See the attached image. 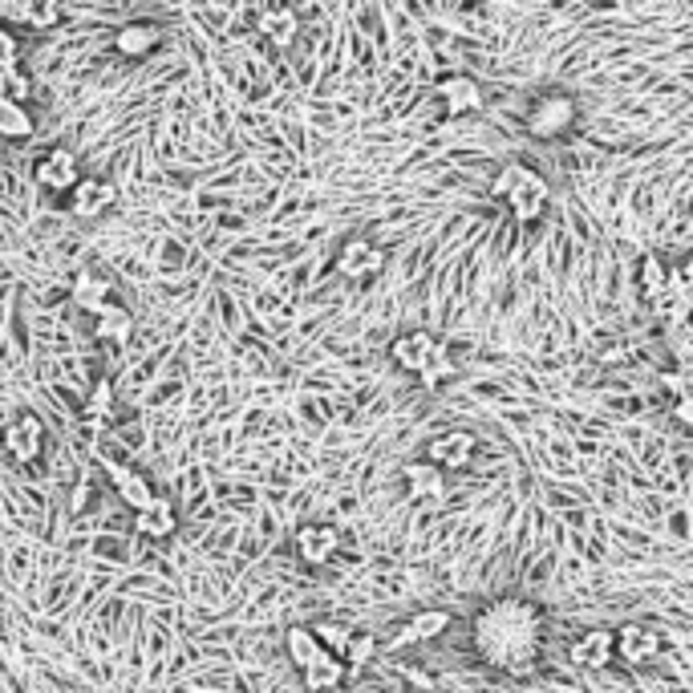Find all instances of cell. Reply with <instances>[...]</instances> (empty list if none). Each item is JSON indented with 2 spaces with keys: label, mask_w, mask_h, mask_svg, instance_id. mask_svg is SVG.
<instances>
[{
  "label": "cell",
  "mask_w": 693,
  "mask_h": 693,
  "mask_svg": "<svg viewBox=\"0 0 693 693\" xmlns=\"http://www.w3.org/2000/svg\"><path fill=\"white\" fill-rule=\"evenodd\" d=\"M540 612L519 597H499L475 616V649L487 665L507 673H523L540 653Z\"/></svg>",
  "instance_id": "obj_1"
},
{
  "label": "cell",
  "mask_w": 693,
  "mask_h": 693,
  "mask_svg": "<svg viewBox=\"0 0 693 693\" xmlns=\"http://www.w3.org/2000/svg\"><path fill=\"white\" fill-rule=\"evenodd\" d=\"M503 200L519 224H536V220L543 215V207H548V200H552V187H548V179L543 175H536V171H528V166H519L516 183L507 187Z\"/></svg>",
  "instance_id": "obj_2"
},
{
  "label": "cell",
  "mask_w": 693,
  "mask_h": 693,
  "mask_svg": "<svg viewBox=\"0 0 693 693\" xmlns=\"http://www.w3.org/2000/svg\"><path fill=\"white\" fill-rule=\"evenodd\" d=\"M572 122H577V102L568 94H543L528 110V130L536 139H560Z\"/></svg>",
  "instance_id": "obj_3"
},
{
  "label": "cell",
  "mask_w": 693,
  "mask_h": 693,
  "mask_svg": "<svg viewBox=\"0 0 693 693\" xmlns=\"http://www.w3.org/2000/svg\"><path fill=\"white\" fill-rule=\"evenodd\" d=\"M337 272L345 281H374L386 272V252L374 240H345L337 252Z\"/></svg>",
  "instance_id": "obj_4"
},
{
  "label": "cell",
  "mask_w": 693,
  "mask_h": 693,
  "mask_svg": "<svg viewBox=\"0 0 693 693\" xmlns=\"http://www.w3.org/2000/svg\"><path fill=\"white\" fill-rule=\"evenodd\" d=\"M33 179L41 183L45 191H58V195H70V187L82 179V163H78V154L65 151V146H53L37 159L33 166Z\"/></svg>",
  "instance_id": "obj_5"
},
{
  "label": "cell",
  "mask_w": 693,
  "mask_h": 693,
  "mask_svg": "<svg viewBox=\"0 0 693 693\" xmlns=\"http://www.w3.org/2000/svg\"><path fill=\"white\" fill-rule=\"evenodd\" d=\"M118 203V187L110 179H78L70 187V215L73 220H98Z\"/></svg>",
  "instance_id": "obj_6"
},
{
  "label": "cell",
  "mask_w": 693,
  "mask_h": 693,
  "mask_svg": "<svg viewBox=\"0 0 693 693\" xmlns=\"http://www.w3.org/2000/svg\"><path fill=\"white\" fill-rule=\"evenodd\" d=\"M389 353H394V361H398L406 374H422L426 365H430L438 353H442V345H438L435 333L414 329V333H401L398 342L389 345Z\"/></svg>",
  "instance_id": "obj_7"
},
{
  "label": "cell",
  "mask_w": 693,
  "mask_h": 693,
  "mask_svg": "<svg viewBox=\"0 0 693 693\" xmlns=\"http://www.w3.org/2000/svg\"><path fill=\"white\" fill-rule=\"evenodd\" d=\"M475 450H479V442H475V435H470V430H447V435L430 438L426 459L438 462L442 470H462V467H470Z\"/></svg>",
  "instance_id": "obj_8"
},
{
  "label": "cell",
  "mask_w": 693,
  "mask_h": 693,
  "mask_svg": "<svg viewBox=\"0 0 693 693\" xmlns=\"http://www.w3.org/2000/svg\"><path fill=\"white\" fill-rule=\"evenodd\" d=\"M661 649H665V636L658 629H649V624H624L621 633H616V653L629 665H649Z\"/></svg>",
  "instance_id": "obj_9"
},
{
  "label": "cell",
  "mask_w": 693,
  "mask_h": 693,
  "mask_svg": "<svg viewBox=\"0 0 693 693\" xmlns=\"http://www.w3.org/2000/svg\"><path fill=\"white\" fill-rule=\"evenodd\" d=\"M159 45H163V29L151 21H130L114 33L118 58H126V61H146Z\"/></svg>",
  "instance_id": "obj_10"
},
{
  "label": "cell",
  "mask_w": 693,
  "mask_h": 693,
  "mask_svg": "<svg viewBox=\"0 0 693 693\" xmlns=\"http://www.w3.org/2000/svg\"><path fill=\"white\" fill-rule=\"evenodd\" d=\"M4 450H9L17 462L41 459V450H45V430H41V422H37L33 414H24V418L4 426Z\"/></svg>",
  "instance_id": "obj_11"
},
{
  "label": "cell",
  "mask_w": 693,
  "mask_h": 693,
  "mask_svg": "<svg viewBox=\"0 0 693 693\" xmlns=\"http://www.w3.org/2000/svg\"><path fill=\"white\" fill-rule=\"evenodd\" d=\"M401 475H406V491H410L414 503H438L447 495V470L438 462H406Z\"/></svg>",
  "instance_id": "obj_12"
},
{
  "label": "cell",
  "mask_w": 693,
  "mask_h": 693,
  "mask_svg": "<svg viewBox=\"0 0 693 693\" xmlns=\"http://www.w3.org/2000/svg\"><path fill=\"white\" fill-rule=\"evenodd\" d=\"M342 548V536L325 523H305V528H296V556L305 560V564H329L333 556Z\"/></svg>",
  "instance_id": "obj_13"
},
{
  "label": "cell",
  "mask_w": 693,
  "mask_h": 693,
  "mask_svg": "<svg viewBox=\"0 0 693 693\" xmlns=\"http://www.w3.org/2000/svg\"><path fill=\"white\" fill-rule=\"evenodd\" d=\"M612 653H616V633H609V629H588L572 641V661L580 670H604Z\"/></svg>",
  "instance_id": "obj_14"
},
{
  "label": "cell",
  "mask_w": 693,
  "mask_h": 693,
  "mask_svg": "<svg viewBox=\"0 0 693 693\" xmlns=\"http://www.w3.org/2000/svg\"><path fill=\"white\" fill-rule=\"evenodd\" d=\"M447 629H450V612L447 609H422V612H414L410 624H406V629H401L389 645L406 649V645H422V641H438Z\"/></svg>",
  "instance_id": "obj_15"
},
{
  "label": "cell",
  "mask_w": 693,
  "mask_h": 693,
  "mask_svg": "<svg viewBox=\"0 0 693 693\" xmlns=\"http://www.w3.org/2000/svg\"><path fill=\"white\" fill-rule=\"evenodd\" d=\"M345 673H349V665H345V658H342V653H333V649H320V653L308 661V665H300L305 690H313V693L337 690V685L345 682Z\"/></svg>",
  "instance_id": "obj_16"
},
{
  "label": "cell",
  "mask_w": 693,
  "mask_h": 693,
  "mask_svg": "<svg viewBox=\"0 0 693 693\" xmlns=\"http://www.w3.org/2000/svg\"><path fill=\"white\" fill-rule=\"evenodd\" d=\"M134 531H142L146 540H166V536H175L179 531V511L166 503V499L154 495L151 503L134 511Z\"/></svg>",
  "instance_id": "obj_17"
},
{
  "label": "cell",
  "mask_w": 693,
  "mask_h": 693,
  "mask_svg": "<svg viewBox=\"0 0 693 693\" xmlns=\"http://www.w3.org/2000/svg\"><path fill=\"white\" fill-rule=\"evenodd\" d=\"M110 482H114L118 499H122L130 511H139V507H146L154 499L151 479H146L142 470H134V467H110Z\"/></svg>",
  "instance_id": "obj_18"
},
{
  "label": "cell",
  "mask_w": 693,
  "mask_h": 693,
  "mask_svg": "<svg viewBox=\"0 0 693 693\" xmlns=\"http://www.w3.org/2000/svg\"><path fill=\"white\" fill-rule=\"evenodd\" d=\"M438 98L447 102L450 114H475L482 106V90L475 78H447L438 85Z\"/></svg>",
  "instance_id": "obj_19"
},
{
  "label": "cell",
  "mask_w": 693,
  "mask_h": 693,
  "mask_svg": "<svg viewBox=\"0 0 693 693\" xmlns=\"http://www.w3.org/2000/svg\"><path fill=\"white\" fill-rule=\"evenodd\" d=\"M94 317V333L102 337V342H126L130 329H134V317H130V308L122 305H110V300H102V305L90 313Z\"/></svg>",
  "instance_id": "obj_20"
},
{
  "label": "cell",
  "mask_w": 693,
  "mask_h": 693,
  "mask_svg": "<svg viewBox=\"0 0 693 693\" xmlns=\"http://www.w3.org/2000/svg\"><path fill=\"white\" fill-rule=\"evenodd\" d=\"M110 293H114V284H110V276H102V272H78L73 276V305L85 308V313H94L102 300H110Z\"/></svg>",
  "instance_id": "obj_21"
},
{
  "label": "cell",
  "mask_w": 693,
  "mask_h": 693,
  "mask_svg": "<svg viewBox=\"0 0 693 693\" xmlns=\"http://www.w3.org/2000/svg\"><path fill=\"white\" fill-rule=\"evenodd\" d=\"M259 33L268 37L272 45H293L296 33H300V21H296V12L293 9H272L259 17Z\"/></svg>",
  "instance_id": "obj_22"
},
{
  "label": "cell",
  "mask_w": 693,
  "mask_h": 693,
  "mask_svg": "<svg viewBox=\"0 0 693 693\" xmlns=\"http://www.w3.org/2000/svg\"><path fill=\"white\" fill-rule=\"evenodd\" d=\"M33 134V114L24 110V102L0 94V139H29Z\"/></svg>",
  "instance_id": "obj_23"
},
{
  "label": "cell",
  "mask_w": 693,
  "mask_h": 693,
  "mask_svg": "<svg viewBox=\"0 0 693 693\" xmlns=\"http://www.w3.org/2000/svg\"><path fill=\"white\" fill-rule=\"evenodd\" d=\"M284 645H288V658H293L296 670H300V665H308V661H313L320 649H325V645H320L317 629H288Z\"/></svg>",
  "instance_id": "obj_24"
},
{
  "label": "cell",
  "mask_w": 693,
  "mask_h": 693,
  "mask_svg": "<svg viewBox=\"0 0 693 693\" xmlns=\"http://www.w3.org/2000/svg\"><path fill=\"white\" fill-rule=\"evenodd\" d=\"M82 414H85V418H90V422H106L110 414H114V386H110L106 377H98L94 389L85 394Z\"/></svg>",
  "instance_id": "obj_25"
},
{
  "label": "cell",
  "mask_w": 693,
  "mask_h": 693,
  "mask_svg": "<svg viewBox=\"0 0 693 693\" xmlns=\"http://www.w3.org/2000/svg\"><path fill=\"white\" fill-rule=\"evenodd\" d=\"M665 276H670V268H661V259H653V256L641 259L636 281H641V296H645L649 305H658L661 296H665Z\"/></svg>",
  "instance_id": "obj_26"
},
{
  "label": "cell",
  "mask_w": 693,
  "mask_h": 693,
  "mask_svg": "<svg viewBox=\"0 0 693 693\" xmlns=\"http://www.w3.org/2000/svg\"><path fill=\"white\" fill-rule=\"evenodd\" d=\"M0 94L17 98V102H24V98L33 94V82L24 78L21 61H4V65H0Z\"/></svg>",
  "instance_id": "obj_27"
},
{
  "label": "cell",
  "mask_w": 693,
  "mask_h": 693,
  "mask_svg": "<svg viewBox=\"0 0 693 693\" xmlns=\"http://www.w3.org/2000/svg\"><path fill=\"white\" fill-rule=\"evenodd\" d=\"M61 17H65V9H61V0H33V9H29V29H37V33H49V29H58Z\"/></svg>",
  "instance_id": "obj_28"
},
{
  "label": "cell",
  "mask_w": 693,
  "mask_h": 693,
  "mask_svg": "<svg viewBox=\"0 0 693 693\" xmlns=\"http://www.w3.org/2000/svg\"><path fill=\"white\" fill-rule=\"evenodd\" d=\"M377 653V636L374 633H349V641H345V665H365V661Z\"/></svg>",
  "instance_id": "obj_29"
},
{
  "label": "cell",
  "mask_w": 693,
  "mask_h": 693,
  "mask_svg": "<svg viewBox=\"0 0 693 693\" xmlns=\"http://www.w3.org/2000/svg\"><path fill=\"white\" fill-rule=\"evenodd\" d=\"M317 636H320V645H325V649H333V653H345V641H349V629H345V624H320V629H317Z\"/></svg>",
  "instance_id": "obj_30"
},
{
  "label": "cell",
  "mask_w": 693,
  "mask_h": 693,
  "mask_svg": "<svg viewBox=\"0 0 693 693\" xmlns=\"http://www.w3.org/2000/svg\"><path fill=\"white\" fill-rule=\"evenodd\" d=\"M519 166H523V163H507L503 171L491 179V195H495V200H503V195H507V187H511V183H516V175H519Z\"/></svg>",
  "instance_id": "obj_31"
},
{
  "label": "cell",
  "mask_w": 693,
  "mask_h": 693,
  "mask_svg": "<svg viewBox=\"0 0 693 693\" xmlns=\"http://www.w3.org/2000/svg\"><path fill=\"white\" fill-rule=\"evenodd\" d=\"M673 414H677V422L693 426V394H685V398H677V406H673Z\"/></svg>",
  "instance_id": "obj_32"
},
{
  "label": "cell",
  "mask_w": 693,
  "mask_h": 693,
  "mask_svg": "<svg viewBox=\"0 0 693 693\" xmlns=\"http://www.w3.org/2000/svg\"><path fill=\"white\" fill-rule=\"evenodd\" d=\"M685 272H690V276H693V256H690V259H685Z\"/></svg>",
  "instance_id": "obj_33"
}]
</instances>
